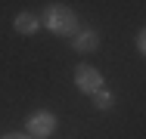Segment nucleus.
Masks as SVG:
<instances>
[{"instance_id":"nucleus-5","label":"nucleus","mask_w":146,"mask_h":139,"mask_svg":"<svg viewBox=\"0 0 146 139\" xmlns=\"http://www.w3.org/2000/svg\"><path fill=\"white\" fill-rule=\"evenodd\" d=\"M13 28H16V34L31 37V34H37V31H40V16H34V12H28V9H22V12H16Z\"/></svg>"},{"instance_id":"nucleus-1","label":"nucleus","mask_w":146,"mask_h":139,"mask_svg":"<svg viewBox=\"0 0 146 139\" xmlns=\"http://www.w3.org/2000/svg\"><path fill=\"white\" fill-rule=\"evenodd\" d=\"M40 25L56 37H75L81 31V16L68 3H47V9L40 12Z\"/></svg>"},{"instance_id":"nucleus-6","label":"nucleus","mask_w":146,"mask_h":139,"mask_svg":"<svg viewBox=\"0 0 146 139\" xmlns=\"http://www.w3.org/2000/svg\"><path fill=\"white\" fill-rule=\"evenodd\" d=\"M90 102H93V108H96V111H109L112 105H115V96L103 87V90H96V93L90 96Z\"/></svg>"},{"instance_id":"nucleus-8","label":"nucleus","mask_w":146,"mask_h":139,"mask_svg":"<svg viewBox=\"0 0 146 139\" xmlns=\"http://www.w3.org/2000/svg\"><path fill=\"white\" fill-rule=\"evenodd\" d=\"M0 139H34V136H28V133H6V136H0Z\"/></svg>"},{"instance_id":"nucleus-4","label":"nucleus","mask_w":146,"mask_h":139,"mask_svg":"<svg viewBox=\"0 0 146 139\" xmlns=\"http://www.w3.org/2000/svg\"><path fill=\"white\" fill-rule=\"evenodd\" d=\"M100 31L96 28H81L75 37H72V47H75V53H81V56H90V53H96L100 50Z\"/></svg>"},{"instance_id":"nucleus-7","label":"nucleus","mask_w":146,"mask_h":139,"mask_svg":"<svg viewBox=\"0 0 146 139\" xmlns=\"http://www.w3.org/2000/svg\"><path fill=\"white\" fill-rule=\"evenodd\" d=\"M137 50H140V56H146V28L137 31Z\"/></svg>"},{"instance_id":"nucleus-2","label":"nucleus","mask_w":146,"mask_h":139,"mask_svg":"<svg viewBox=\"0 0 146 139\" xmlns=\"http://www.w3.org/2000/svg\"><path fill=\"white\" fill-rule=\"evenodd\" d=\"M56 127H59V121H56V114H53L50 108L31 111L28 121H25V133L34 136V139H50L53 133H56Z\"/></svg>"},{"instance_id":"nucleus-3","label":"nucleus","mask_w":146,"mask_h":139,"mask_svg":"<svg viewBox=\"0 0 146 139\" xmlns=\"http://www.w3.org/2000/svg\"><path fill=\"white\" fill-rule=\"evenodd\" d=\"M75 87H78L84 96H93L96 90L106 87V77H103L93 65H78V68H75Z\"/></svg>"}]
</instances>
